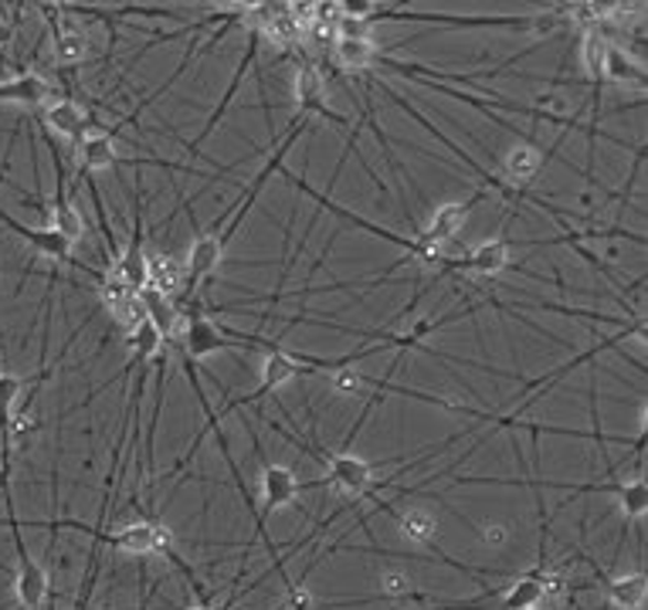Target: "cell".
Instances as JSON below:
<instances>
[{"instance_id": "obj_2", "label": "cell", "mask_w": 648, "mask_h": 610, "mask_svg": "<svg viewBox=\"0 0 648 610\" xmlns=\"http://www.w3.org/2000/svg\"><path fill=\"white\" fill-rule=\"evenodd\" d=\"M255 448H258V458H262V445H258V441H255ZM262 461H265V458H262ZM296 495H299V479L293 475V468L265 461V464H262V509L255 512V529H258V536L265 539L272 559H275V543H272L265 523H268V515H272L275 509H283V505L296 502Z\"/></svg>"}, {"instance_id": "obj_1", "label": "cell", "mask_w": 648, "mask_h": 610, "mask_svg": "<svg viewBox=\"0 0 648 610\" xmlns=\"http://www.w3.org/2000/svg\"><path fill=\"white\" fill-rule=\"evenodd\" d=\"M106 543H113V549L119 553H129V556H167L173 567H180L183 574H188L198 587V577L188 570V563H183L173 549V533L160 523V520H136V523H126L123 529L116 533H106Z\"/></svg>"}, {"instance_id": "obj_25", "label": "cell", "mask_w": 648, "mask_h": 610, "mask_svg": "<svg viewBox=\"0 0 648 610\" xmlns=\"http://www.w3.org/2000/svg\"><path fill=\"white\" fill-rule=\"evenodd\" d=\"M109 315H113V322L119 325L123 333H136L140 325L147 322V312H144V306H140V296H132V299H126V302H119V306H113L109 309Z\"/></svg>"}, {"instance_id": "obj_12", "label": "cell", "mask_w": 648, "mask_h": 610, "mask_svg": "<svg viewBox=\"0 0 648 610\" xmlns=\"http://www.w3.org/2000/svg\"><path fill=\"white\" fill-rule=\"evenodd\" d=\"M543 163H546V157H543V150L540 147H533V143H517L513 150H509L506 157H502V183L506 186H530L533 180H537V173L543 170Z\"/></svg>"}, {"instance_id": "obj_27", "label": "cell", "mask_w": 648, "mask_h": 610, "mask_svg": "<svg viewBox=\"0 0 648 610\" xmlns=\"http://www.w3.org/2000/svg\"><path fill=\"white\" fill-rule=\"evenodd\" d=\"M286 603H289V610H312V597H309V590L302 584H289L286 587Z\"/></svg>"}, {"instance_id": "obj_11", "label": "cell", "mask_w": 648, "mask_h": 610, "mask_svg": "<svg viewBox=\"0 0 648 610\" xmlns=\"http://www.w3.org/2000/svg\"><path fill=\"white\" fill-rule=\"evenodd\" d=\"M140 306H144V312H147V325L150 330L163 340V343H173L180 333H183V319H180V312H177V306L167 299V296H160L157 289H144L140 292Z\"/></svg>"}, {"instance_id": "obj_26", "label": "cell", "mask_w": 648, "mask_h": 610, "mask_svg": "<svg viewBox=\"0 0 648 610\" xmlns=\"http://www.w3.org/2000/svg\"><path fill=\"white\" fill-rule=\"evenodd\" d=\"M330 381H333V390L337 394H363L367 387H374V377H367V373H360L357 366H343L337 373H330Z\"/></svg>"}, {"instance_id": "obj_6", "label": "cell", "mask_w": 648, "mask_h": 610, "mask_svg": "<svg viewBox=\"0 0 648 610\" xmlns=\"http://www.w3.org/2000/svg\"><path fill=\"white\" fill-rule=\"evenodd\" d=\"M38 11L44 14V21H49V28H52L55 62H59L62 68L82 65V62L92 55V41H88V34L82 31V24L68 21V14H62V8H55V4H41Z\"/></svg>"}, {"instance_id": "obj_16", "label": "cell", "mask_w": 648, "mask_h": 610, "mask_svg": "<svg viewBox=\"0 0 648 610\" xmlns=\"http://www.w3.org/2000/svg\"><path fill=\"white\" fill-rule=\"evenodd\" d=\"M546 600V570L537 567L530 574H523L513 587H509L499 600V610H530L540 607Z\"/></svg>"}, {"instance_id": "obj_17", "label": "cell", "mask_w": 648, "mask_h": 610, "mask_svg": "<svg viewBox=\"0 0 648 610\" xmlns=\"http://www.w3.org/2000/svg\"><path fill=\"white\" fill-rule=\"evenodd\" d=\"M14 597L24 610H38L49 597V577L38 567V563L28 556V559H18V577H14Z\"/></svg>"}, {"instance_id": "obj_21", "label": "cell", "mask_w": 648, "mask_h": 610, "mask_svg": "<svg viewBox=\"0 0 648 610\" xmlns=\"http://www.w3.org/2000/svg\"><path fill=\"white\" fill-rule=\"evenodd\" d=\"M391 515L397 520L401 533H404L411 543H425V546L435 543L438 523H435V515H432L428 509H407V512H391Z\"/></svg>"}, {"instance_id": "obj_8", "label": "cell", "mask_w": 648, "mask_h": 610, "mask_svg": "<svg viewBox=\"0 0 648 610\" xmlns=\"http://www.w3.org/2000/svg\"><path fill=\"white\" fill-rule=\"evenodd\" d=\"M293 96H296V106H299V116H322V119H330L337 126H347V116L340 113H330L327 106V82H322V75L316 72L312 62H299L296 68V78H293Z\"/></svg>"}, {"instance_id": "obj_10", "label": "cell", "mask_w": 648, "mask_h": 610, "mask_svg": "<svg viewBox=\"0 0 648 610\" xmlns=\"http://www.w3.org/2000/svg\"><path fill=\"white\" fill-rule=\"evenodd\" d=\"M591 567H594L601 587H605L608 600H612L618 610H641V603H645V597H648V577H645L641 570L625 574V577H608L605 570L597 567L594 559H591Z\"/></svg>"}, {"instance_id": "obj_28", "label": "cell", "mask_w": 648, "mask_h": 610, "mask_svg": "<svg viewBox=\"0 0 648 610\" xmlns=\"http://www.w3.org/2000/svg\"><path fill=\"white\" fill-rule=\"evenodd\" d=\"M482 539L489 546H506L509 539H513V529L502 526V523H489V526H482Z\"/></svg>"}, {"instance_id": "obj_29", "label": "cell", "mask_w": 648, "mask_h": 610, "mask_svg": "<svg viewBox=\"0 0 648 610\" xmlns=\"http://www.w3.org/2000/svg\"><path fill=\"white\" fill-rule=\"evenodd\" d=\"M188 610H217L211 600H201V603H194V607H188Z\"/></svg>"}, {"instance_id": "obj_14", "label": "cell", "mask_w": 648, "mask_h": 610, "mask_svg": "<svg viewBox=\"0 0 648 610\" xmlns=\"http://www.w3.org/2000/svg\"><path fill=\"white\" fill-rule=\"evenodd\" d=\"M78 173H88V176H96L99 170H113L119 167V150H116V139L106 132V129H96V132H88L85 136V143H82V153H78Z\"/></svg>"}, {"instance_id": "obj_9", "label": "cell", "mask_w": 648, "mask_h": 610, "mask_svg": "<svg viewBox=\"0 0 648 610\" xmlns=\"http://www.w3.org/2000/svg\"><path fill=\"white\" fill-rule=\"evenodd\" d=\"M113 278L123 281L129 292L140 296L147 289V245H144V221H140V211H136V231H132V242L126 245V252L116 258V268H113Z\"/></svg>"}, {"instance_id": "obj_13", "label": "cell", "mask_w": 648, "mask_h": 610, "mask_svg": "<svg viewBox=\"0 0 648 610\" xmlns=\"http://www.w3.org/2000/svg\"><path fill=\"white\" fill-rule=\"evenodd\" d=\"M258 44H262V34H258V31H248V49H245V58L238 62L235 75H231V82H227V92H224V96H221V103H217V109L211 113V119L204 122L201 136H198L194 143H191V153H198V150H201V143H204V139H208V136L214 132V126H217V122H221V116L227 113V103L238 96V88H242V82H245V75H248V68H252L255 55H258Z\"/></svg>"}, {"instance_id": "obj_18", "label": "cell", "mask_w": 648, "mask_h": 610, "mask_svg": "<svg viewBox=\"0 0 648 610\" xmlns=\"http://www.w3.org/2000/svg\"><path fill=\"white\" fill-rule=\"evenodd\" d=\"M608 38L601 28H581V65L591 85L605 82V62H608Z\"/></svg>"}, {"instance_id": "obj_24", "label": "cell", "mask_w": 648, "mask_h": 610, "mask_svg": "<svg viewBox=\"0 0 648 610\" xmlns=\"http://www.w3.org/2000/svg\"><path fill=\"white\" fill-rule=\"evenodd\" d=\"M381 597L384 600H425L422 593H414V580H411L407 570H384Z\"/></svg>"}, {"instance_id": "obj_20", "label": "cell", "mask_w": 648, "mask_h": 610, "mask_svg": "<svg viewBox=\"0 0 648 610\" xmlns=\"http://www.w3.org/2000/svg\"><path fill=\"white\" fill-rule=\"evenodd\" d=\"M509 265V242L506 238H492L476 245L466 255V275H499Z\"/></svg>"}, {"instance_id": "obj_23", "label": "cell", "mask_w": 648, "mask_h": 610, "mask_svg": "<svg viewBox=\"0 0 648 610\" xmlns=\"http://www.w3.org/2000/svg\"><path fill=\"white\" fill-rule=\"evenodd\" d=\"M605 82H618V85H625V82H635V85H641L645 82V68H638L622 49H615V44H608V62H605Z\"/></svg>"}, {"instance_id": "obj_7", "label": "cell", "mask_w": 648, "mask_h": 610, "mask_svg": "<svg viewBox=\"0 0 648 610\" xmlns=\"http://www.w3.org/2000/svg\"><path fill=\"white\" fill-rule=\"evenodd\" d=\"M34 122L49 132V136H65L72 139V143H78L82 136L92 132V116L72 103V99H52V103H44L34 116Z\"/></svg>"}, {"instance_id": "obj_5", "label": "cell", "mask_w": 648, "mask_h": 610, "mask_svg": "<svg viewBox=\"0 0 648 610\" xmlns=\"http://www.w3.org/2000/svg\"><path fill=\"white\" fill-rule=\"evenodd\" d=\"M0 224L4 227H11L18 238L24 242V245H31L34 252H41V255H49V258H55L59 265H72V268H78V271H85V275H92L96 281H103L106 275L103 271H96V268H88L85 261H75L72 258V245L62 238L59 231H52V227H28V224H21L18 217H11L4 207H0Z\"/></svg>"}, {"instance_id": "obj_22", "label": "cell", "mask_w": 648, "mask_h": 610, "mask_svg": "<svg viewBox=\"0 0 648 610\" xmlns=\"http://www.w3.org/2000/svg\"><path fill=\"white\" fill-rule=\"evenodd\" d=\"M601 492H615L628 520H641V515L648 512V489H645V479H635V482H608V485H601Z\"/></svg>"}, {"instance_id": "obj_19", "label": "cell", "mask_w": 648, "mask_h": 610, "mask_svg": "<svg viewBox=\"0 0 648 610\" xmlns=\"http://www.w3.org/2000/svg\"><path fill=\"white\" fill-rule=\"evenodd\" d=\"M333 58L347 72H367L378 62V44L374 38H333Z\"/></svg>"}, {"instance_id": "obj_4", "label": "cell", "mask_w": 648, "mask_h": 610, "mask_svg": "<svg viewBox=\"0 0 648 610\" xmlns=\"http://www.w3.org/2000/svg\"><path fill=\"white\" fill-rule=\"evenodd\" d=\"M337 485L350 495H370L374 492V464L357 458V454H347V451H330L327 454V475L316 479V482H299V492L306 489H319V485Z\"/></svg>"}, {"instance_id": "obj_3", "label": "cell", "mask_w": 648, "mask_h": 610, "mask_svg": "<svg viewBox=\"0 0 648 610\" xmlns=\"http://www.w3.org/2000/svg\"><path fill=\"white\" fill-rule=\"evenodd\" d=\"M312 370H306L296 356H293V350H286L283 343L275 346V350H268L265 353V363H262V384L252 390V394H245V397H235L227 404V410H242V407H255V404H262L268 394H275L283 384H289V381H299V377H309Z\"/></svg>"}, {"instance_id": "obj_15", "label": "cell", "mask_w": 648, "mask_h": 610, "mask_svg": "<svg viewBox=\"0 0 648 610\" xmlns=\"http://www.w3.org/2000/svg\"><path fill=\"white\" fill-rule=\"evenodd\" d=\"M0 103H18V106L41 109L44 103H52V85L34 72H21L11 82H0Z\"/></svg>"}]
</instances>
